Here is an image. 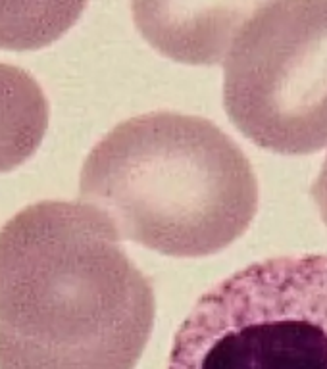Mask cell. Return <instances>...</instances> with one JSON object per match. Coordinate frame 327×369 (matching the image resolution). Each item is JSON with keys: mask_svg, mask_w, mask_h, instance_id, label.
I'll list each match as a JSON object with an SVG mask.
<instances>
[{"mask_svg": "<svg viewBox=\"0 0 327 369\" xmlns=\"http://www.w3.org/2000/svg\"><path fill=\"white\" fill-rule=\"evenodd\" d=\"M168 369H327V254L256 262L210 288Z\"/></svg>", "mask_w": 327, "mask_h": 369, "instance_id": "3", "label": "cell"}, {"mask_svg": "<svg viewBox=\"0 0 327 369\" xmlns=\"http://www.w3.org/2000/svg\"><path fill=\"white\" fill-rule=\"evenodd\" d=\"M87 0H0V48L48 46L79 19Z\"/></svg>", "mask_w": 327, "mask_h": 369, "instance_id": "7", "label": "cell"}, {"mask_svg": "<svg viewBox=\"0 0 327 369\" xmlns=\"http://www.w3.org/2000/svg\"><path fill=\"white\" fill-rule=\"evenodd\" d=\"M312 196L316 200V206L320 210L324 223L327 225V160L324 162L322 171H320V175H318L314 187H312Z\"/></svg>", "mask_w": 327, "mask_h": 369, "instance_id": "8", "label": "cell"}, {"mask_svg": "<svg viewBox=\"0 0 327 369\" xmlns=\"http://www.w3.org/2000/svg\"><path fill=\"white\" fill-rule=\"evenodd\" d=\"M79 194L118 237L173 258L235 243L258 210V183L237 142L212 122L154 112L114 127L87 156Z\"/></svg>", "mask_w": 327, "mask_h": 369, "instance_id": "2", "label": "cell"}, {"mask_svg": "<svg viewBox=\"0 0 327 369\" xmlns=\"http://www.w3.org/2000/svg\"><path fill=\"white\" fill-rule=\"evenodd\" d=\"M48 127V102L27 71L0 64V173L29 160Z\"/></svg>", "mask_w": 327, "mask_h": 369, "instance_id": "6", "label": "cell"}, {"mask_svg": "<svg viewBox=\"0 0 327 369\" xmlns=\"http://www.w3.org/2000/svg\"><path fill=\"white\" fill-rule=\"evenodd\" d=\"M276 0H131L140 35L166 58L216 66L241 31Z\"/></svg>", "mask_w": 327, "mask_h": 369, "instance_id": "5", "label": "cell"}, {"mask_svg": "<svg viewBox=\"0 0 327 369\" xmlns=\"http://www.w3.org/2000/svg\"><path fill=\"white\" fill-rule=\"evenodd\" d=\"M224 104L260 148H326L327 0H276L242 29L225 58Z\"/></svg>", "mask_w": 327, "mask_h": 369, "instance_id": "4", "label": "cell"}, {"mask_svg": "<svg viewBox=\"0 0 327 369\" xmlns=\"http://www.w3.org/2000/svg\"><path fill=\"white\" fill-rule=\"evenodd\" d=\"M154 310L94 208L39 202L0 229V369H133Z\"/></svg>", "mask_w": 327, "mask_h": 369, "instance_id": "1", "label": "cell"}]
</instances>
